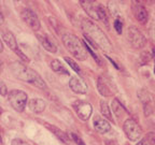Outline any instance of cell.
Listing matches in <instances>:
<instances>
[{"label":"cell","instance_id":"cell-1","mask_svg":"<svg viewBox=\"0 0 155 145\" xmlns=\"http://www.w3.org/2000/svg\"><path fill=\"white\" fill-rule=\"evenodd\" d=\"M10 69L14 74V76L17 77L18 80L29 83V84L40 88V89H45L46 88L45 82L39 75V73L32 70V69H30V68L26 67L24 63H19V61H14V63L10 65Z\"/></svg>","mask_w":155,"mask_h":145},{"label":"cell","instance_id":"cell-2","mask_svg":"<svg viewBox=\"0 0 155 145\" xmlns=\"http://www.w3.org/2000/svg\"><path fill=\"white\" fill-rule=\"evenodd\" d=\"M82 28L85 32L87 41H94L93 45L95 46V43L98 46L102 47L106 51H111L112 45L109 42V39L107 38L106 34L102 32V30L99 27L95 25L90 19H84L82 23Z\"/></svg>","mask_w":155,"mask_h":145},{"label":"cell","instance_id":"cell-3","mask_svg":"<svg viewBox=\"0 0 155 145\" xmlns=\"http://www.w3.org/2000/svg\"><path fill=\"white\" fill-rule=\"evenodd\" d=\"M63 43L68 51L70 52L78 60H85L87 57V52L82 42L77 36L71 34H65L63 36Z\"/></svg>","mask_w":155,"mask_h":145},{"label":"cell","instance_id":"cell-4","mask_svg":"<svg viewBox=\"0 0 155 145\" xmlns=\"http://www.w3.org/2000/svg\"><path fill=\"white\" fill-rule=\"evenodd\" d=\"M8 100H9L10 104L12 105V108L16 112H23L26 108V104L28 102V97H27L26 92L23 90L14 89L8 94Z\"/></svg>","mask_w":155,"mask_h":145},{"label":"cell","instance_id":"cell-5","mask_svg":"<svg viewBox=\"0 0 155 145\" xmlns=\"http://www.w3.org/2000/svg\"><path fill=\"white\" fill-rule=\"evenodd\" d=\"M123 130L127 139L130 141H137L142 135V129L140 125L134 118H127L123 124Z\"/></svg>","mask_w":155,"mask_h":145},{"label":"cell","instance_id":"cell-6","mask_svg":"<svg viewBox=\"0 0 155 145\" xmlns=\"http://www.w3.org/2000/svg\"><path fill=\"white\" fill-rule=\"evenodd\" d=\"M127 40L129 44L136 50H140L147 43V39L142 32L136 27H129L127 30Z\"/></svg>","mask_w":155,"mask_h":145},{"label":"cell","instance_id":"cell-7","mask_svg":"<svg viewBox=\"0 0 155 145\" xmlns=\"http://www.w3.org/2000/svg\"><path fill=\"white\" fill-rule=\"evenodd\" d=\"M1 34H2V39H3V41L5 42V44H7V45L9 46V47L11 48V50H12V51L14 52V53L16 54V55L18 56L19 58H22L24 61L28 63V61H29L28 57H27V56L25 55V54L23 53L21 50H19V47H18V45H17L16 39H15L14 34L10 31V30H5H5H2Z\"/></svg>","mask_w":155,"mask_h":145},{"label":"cell","instance_id":"cell-8","mask_svg":"<svg viewBox=\"0 0 155 145\" xmlns=\"http://www.w3.org/2000/svg\"><path fill=\"white\" fill-rule=\"evenodd\" d=\"M73 109H74L77 115L79 116V118H81L82 121H87L93 113L92 105L88 102L82 101V100H78L77 102H74Z\"/></svg>","mask_w":155,"mask_h":145},{"label":"cell","instance_id":"cell-9","mask_svg":"<svg viewBox=\"0 0 155 145\" xmlns=\"http://www.w3.org/2000/svg\"><path fill=\"white\" fill-rule=\"evenodd\" d=\"M21 17L22 19L28 25L30 28L34 30V31H38L41 25H40V21H39L38 16L36 15V13L34 11L29 9H24L21 13Z\"/></svg>","mask_w":155,"mask_h":145},{"label":"cell","instance_id":"cell-10","mask_svg":"<svg viewBox=\"0 0 155 145\" xmlns=\"http://www.w3.org/2000/svg\"><path fill=\"white\" fill-rule=\"evenodd\" d=\"M131 9H133L134 16H135V18L137 19L139 23H141V24H145V23L148 22L149 12H148V10L145 9L142 5L137 3V2H134L133 8H131Z\"/></svg>","mask_w":155,"mask_h":145},{"label":"cell","instance_id":"cell-11","mask_svg":"<svg viewBox=\"0 0 155 145\" xmlns=\"http://www.w3.org/2000/svg\"><path fill=\"white\" fill-rule=\"evenodd\" d=\"M69 86L72 89V92L77 94H86L87 92V85L80 76H72L69 81Z\"/></svg>","mask_w":155,"mask_h":145},{"label":"cell","instance_id":"cell-12","mask_svg":"<svg viewBox=\"0 0 155 145\" xmlns=\"http://www.w3.org/2000/svg\"><path fill=\"white\" fill-rule=\"evenodd\" d=\"M80 5H82L83 10L86 12L88 16H91L94 19H98V7H99L98 3L95 1H90V0H86V1L81 0Z\"/></svg>","mask_w":155,"mask_h":145},{"label":"cell","instance_id":"cell-13","mask_svg":"<svg viewBox=\"0 0 155 145\" xmlns=\"http://www.w3.org/2000/svg\"><path fill=\"white\" fill-rule=\"evenodd\" d=\"M94 128L96 131L104 134V133L109 132L111 130V125H110L108 121L101 118L99 116H96L94 118Z\"/></svg>","mask_w":155,"mask_h":145},{"label":"cell","instance_id":"cell-14","mask_svg":"<svg viewBox=\"0 0 155 145\" xmlns=\"http://www.w3.org/2000/svg\"><path fill=\"white\" fill-rule=\"evenodd\" d=\"M44 125H45L46 128L51 131V132H53L54 134L56 135V138L59 139L61 142H64L65 144H69V143H70V138H69V135H68L66 132H64L63 130H61L59 128H57L56 126L51 125V124H46L45 123Z\"/></svg>","mask_w":155,"mask_h":145},{"label":"cell","instance_id":"cell-15","mask_svg":"<svg viewBox=\"0 0 155 145\" xmlns=\"http://www.w3.org/2000/svg\"><path fill=\"white\" fill-rule=\"evenodd\" d=\"M45 101L43 99H39V98H35L28 101V108L31 110L34 113L40 114L45 110Z\"/></svg>","mask_w":155,"mask_h":145},{"label":"cell","instance_id":"cell-16","mask_svg":"<svg viewBox=\"0 0 155 145\" xmlns=\"http://www.w3.org/2000/svg\"><path fill=\"white\" fill-rule=\"evenodd\" d=\"M97 88H98V92L101 96L104 97H110L113 92H112L111 88L108 86L107 82L104 81V77L99 76L98 77V80H97Z\"/></svg>","mask_w":155,"mask_h":145},{"label":"cell","instance_id":"cell-17","mask_svg":"<svg viewBox=\"0 0 155 145\" xmlns=\"http://www.w3.org/2000/svg\"><path fill=\"white\" fill-rule=\"evenodd\" d=\"M37 37H38L39 41H40L41 45L43 46L48 52L53 53V54H55L56 52H57V47H56V45L46 36H40V34H38Z\"/></svg>","mask_w":155,"mask_h":145},{"label":"cell","instance_id":"cell-18","mask_svg":"<svg viewBox=\"0 0 155 145\" xmlns=\"http://www.w3.org/2000/svg\"><path fill=\"white\" fill-rule=\"evenodd\" d=\"M51 68L52 70L56 73H59V74H69L68 70L64 67L63 63L59 60H57V59H54V60L51 61Z\"/></svg>","mask_w":155,"mask_h":145},{"label":"cell","instance_id":"cell-19","mask_svg":"<svg viewBox=\"0 0 155 145\" xmlns=\"http://www.w3.org/2000/svg\"><path fill=\"white\" fill-rule=\"evenodd\" d=\"M112 111H113V113L115 114L117 117H122V116L126 113L125 108L122 105L121 102L117 99H114L113 101H112Z\"/></svg>","mask_w":155,"mask_h":145},{"label":"cell","instance_id":"cell-20","mask_svg":"<svg viewBox=\"0 0 155 145\" xmlns=\"http://www.w3.org/2000/svg\"><path fill=\"white\" fill-rule=\"evenodd\" d=\"M100 111H101V114L104 115V117L108 118L109 121H112L111 110H110L109 105H108V103H107L104 100H101V101H100Z\"/></svg>","mask_w":155,"mask_h":145},{"label":"cell","instance_id":"cell-21","mask_svg":"<svg viewBox=\"0 0 155 145\" xmlns=\"http://www.w3.org/2000/svg\"><path fill=\"white\" fill-rule=\"evenodd\" d=\"M83 45H84V47H85V50H86V52H88V53H91V54H92V56H93V57H94V59H95V60H96L97 63H99V65H101V60H100L99 56L97 55V54H96V52L94 51V48H93V47H91V46L88 45V43H87L86 41L84 42V44H83Z\"/></svg>","mask_w":155,"mask_h":145},{"label":"cell","instance_id":"cell-22","mask_svg":"<svg viewBox=\"0 0 155 145\" xmlns=\"http://www.w3.org/2000/svg\"><path fill=\"white\" fill-rule=\"evenodd\" d=\"M98 19H100V21L104 22L106 25H108V15H107L106 11L101 5H99V7H98Z\"/></svg>","mask_w":155,"mask_h":145},{"label":"cell","instance_id":"cell-23","mask_svg":"<svg viewBox=\"0 0 155 145\" xmlns=\"http://www.w3.org/2000/svg\"><path fill=\"white\" fill-rule=\"evenodd\" d=\"M64 58H65V61H66V63H67L68 65L70 66V67L72 68V69L75 71V72L80 74V73H81V70H80V67L78 66V63H75V61H73L72 59H71V58H69V57H64Z\"/></svg>","mask_w":155,"mask_h":145},{"label":"cell","instance_id":"cell-24","mask_svg":"<svg viewBox=\"0 0 155 145\" xmlns=\"http://www.w3.org/2000/svg\"><path fill=\"white\" fill-rule=\"evenodd\" d=\"M113 26H114V28H115L116 31H117V34H121L122 29H123V24H122L121 19H115Z\"/></svg>","mask_w":155,"mask_h":145},{"label":"cell","instance_id":"cell-25","mask_svg":"<svg viewBox=\"0 0 155 145\" xmlns=\"http://www.w3.org/2000/svg\"><path fill=\"white\" fill-rule=\"evenodd\" d=\"M145 141H147V143H148L149 145H155V134L153 132L148 133Z\"/></svg>","mask_w":155,"mask_h":145},{"label":"cell","instance_id":"cell-26","mask_svg":"<svg viewBox=\"0 0 155 145\" xmlns=\"http://www.w3.org/2000/svg\"><path fill=\"white\" fill-rule=\"evenodd\" d=\"M11 145H30L28 142L22 140V139H14V140L11 142Z\"/></svg>","mask_w":155,"mask_h":145},{"label":"cell","instance_id":"cell-27","mask_svg":"<svg viewBox=\"0 0 155 145\" xmlns=\"http://www.w3.org/2000/svg\"><path fill=\"white\" fill-rule=\"evenodd\" d=\"M71 138L73 139V141H74V142L77 143L78 145H86L82 140H81L80 137H78V135L74 134V133H71Z\"/></svg>","mask_w":155,"mask_h":145},{"label":"cell","instance_id":"cell-28","mask_svg":"<svg viewBox=\"0 0 155 145\" xmlns=\"http://www.w3.org/2000/svg\"><path fill=\"white\" fill-rule=\"evenodd\" d=\"M7 92H8L7 87H5V85L3 84V82H1V81H0V94L2 95V96H5V95H7Z\"/></svg>","mask_w":155,"mask_h":145},{"label":"cell","instance_id":"cell-29","mask_svg":"<svg viewBox=\"0 0 155 145\" xmlns=\"http://www.w3.org/2000/svg\"><path fill=\"white\" fill-rule=\"evenodd\" d=\"M3 22H5V17H3L2 11H1V9H0V25L3 24Z\"/></svg>","mask_w":155,"mask_h":145},{"label":"cell","instance_id":"cell-30","mask_svg":"<svg viewBox=\"0 0 155 145\" xmlns=\"http://www.w3.org/2000/svg\"><path fill=\"white\" fill-rule=\"evenodd\" d=\"M3 144V132L2 130L0 129V145H2Z\"/></svg>","mask_w":155,"mask_h":145},{"label":"cell","instance_id":"cell-31","mask_svg":"<svg viewBox=\"0 0 155 145\" xmlns=\"http://www.w3.org/2000/svg\"><path fill=\"white\" fill-rule=\"evenodd\" d=\"M137 145H149V144H148V143H147V141H145V139H144V140L140 141V142H139Z\"/></svg>","mask_w":155,"mask_h":145},{"label":"cell","instance_id":"cell-32","mask_svg":"<svg viewBox=\"0 0 155 145\" xmlns=\"http://www.w3.org/2000/svg\"><path fill=\"white\" fill-rule=\"evenodd\" d=\"M3 51V44H2V41L0 40V53Z\"/></svg>","mask_w":155,"mask_h":145},{"label":"cell","instance_id":"cell-33","mask_svg":"<svg viewBox=\"0 0 155 145\" xmlns=\"http://www.w3.org/2000/svg\"><path fill=\"white\" fill-rule=\"evenodd\" d=\"M2 68H3V63L0 60V73H1V71H2Z\"/></svg>","mask_w":155,"mask_h":145},{"label":"cell","instance_id":"cell-34","mask_svg":"<svg viewBox=\"0 0 155 145\" xmlns=\"http://www.w3.org/2000/svg\"><path fill=\"white\" fill-rule=\"evenodd\" d=\"M1 114H2V109H1V106H0V116H1Z\"/></svg>","mask_w":155,"mask_h":145}]
</instances>
